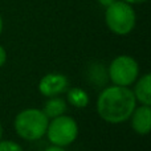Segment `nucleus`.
Returning <instances> with one entry per match:
<instances>
[{
  "mask_svg": "<svg viewBox=\"0 0 151 151\" xmlns=\"http://www.w3.org/2000/svg\"><path fill=\"white\" fill-rule=\"evenodd\" d=\"M49 118L41 109L27 107L16 114L13 121L15 131L24 141H39L45 137Z\"/></svg>",
  "mask_w": 151,
  "mask_h": 151,
  "instance_id": "2",
  "label": "nucleus"
},
{
  "mask_svg": "<svg viewBox=\"0 0 151 151\" xmlns=\"http://www.w3.org/2000/svg\"><path fill=\"white\" fill-rule=\"evenodd\" d=\"M0 151H24L23 146L15 141L0 139Z\"/></svg>",
  "mask_w": 151,
  "mask_h": 151,
  "instance_id": "12",
  "label": "nucleus"
},
{
  "mask_svg": "<svg viewBox=\"0 0 151 151\" xmlns=\"http://www.w3.org/2000/svg\"><path fill=\"white\" fill-rule=\"evenodd\" d=\"M129 119H130L133 130L138 135H149L151 130V106L149 105L135 106Z\"/></svg>",
  "mask_w": 151,
  "mask_h": 151,
  "instance_id": "7",
  "label": "nucleus"
},
{
  "mask_svg": "<svg viewBox=\"0 0 151 151\" xmlns=\"http://www.w3.org/2000/svg\"><path fill=\"white\" fill-rule=\"evenodd\" d=\"M66 102L73 107L82 109L89 105V94L82 88H72L66 90Z\"/></svg>",
  "mask_w": 151,
  "mask_h": 151,
  "instance_id": "10",
  "label": "nucleus"
},
{
  "mask_svg": "<svg viewBox=\"0 0 151 151\" xmlns=\"http://www.w3.org/2000/svg\"><path fill=\"white\" fill-rule=\"evenodd\" d=\"M89 77H90V82L97 86L104 85L107 81V70L102 64H94L90 66L89 70Z\"/></svg>",
  "mask_w": 151,
  "mask_h": 151,
  "instance_id": "11",
  "label": "nucleus"
},
{
  "mask_svg": "<svg viewBox=\"0 0 151 151\" xmlns=\"http://www.w3.org/2000/svg\"><path fill=\"white\" fill-rule=\"evenodd\" d=\"M5 61H7V52H5L4 47L0 45V68L5 64Z\"/></svg>",
  "mask_w": 151,
  "mask_h": 151,
  "instance_id": "13",
  "label": "nucleus"
},
{
  "mask_svg": "<svg viewBox=\"0 0 151 151\" xmlns=\"http://www.w3.org/2000/svg\"><path fill=\"white\" fill-rule=\"evenodd\" d=\"M107 77L113 85L130 88L139 77V64L129 55L114 57L107 68Z\"/></svg>",
  "mask_w": 151,
  "mask_h": 151,
  "instance_id": "5",
  "label": "nucleus"
},
{
  "mask_svg": "<svg viewBox=\"0 0 151 151\" xmlns=\"http://www.w3.org/2000/svg\"><path fill=\"white\" fill-rule=\"evenodd\" d=\"M45 135L52 145L68 147L78 137V123L70 115H58L49 119Z\"/></svg>",
  "mask_w": 151,
  "mask_h": 151,
  "instance_id": "4",
  "label": "nucleus"
},
{
  "mask_svg": "<svg viewBox=\"0 0 151 151\" xmlns=\"http://www.w3.org/2000/svg\"><path fill=\"white\" fill-rule=\"evenodd\" d=\"M3 27H4V23H3V17H1V15H0V35H1V32H3Z\"/></svg>",
  "mask_w": 151,
  "mask_h": 151,
  "instance_id": "17",
  "label": "nucleus"
},
{
  "mask_svg": "<svg viewBox=\"0 0 151 151\" xmlns=\"http://www.w3.org/2000/svg\"><path fill=\"white\" fill-rule=\"evenodd\" d=\"M105 24L110 32L118 36H126L137 24V15L133 5L122 0H115L105 8Z\"/></svg>",
  "mask_w": 151,
  "mask_h": 151,
  "instance_id": "3",
  "label": "nucleus"
},
{
  "mask_svg": "<svg viewBox=\"0 0 151 151\" xmlns=\"http://www.w3.org/2000/svg\"><path fill=\"white\" fill-rule=\"evenodd\" d=\"M134 85V97L141 105L151 106V74L146 73L137 78Z\"/></svg>",
  "mask_w": 151,
  "mask_h": 151,
  "instance_id": "8",
  "label": "nucleus"
},
{
  "mask_svg": "<svg viewBox=\"0 0 151 151\" xmlns=\"http://www.w3.org/2000/svg\"><path fill=\"white\" fill-rule=\"evenodd\" d=\"M69 88V81L65 74L61 73H48L41 77L39 82V91L41 96L55 97L65 93Z\"/></svg>",
  "mask_w": 151,
  "mask_h": 151,
  "instance_id": "6",
  "label": "nucleus"
},
{
  "mask_svg": "<svg viewBox=\"0 0 151 151\" xmlns=\"http://www.w3.org/2000/svg\"><path fill=\"white\" fill-rule=\"evenodd\" d=\"M122 1H126L129 4L134 5V4H142V3H146L147 0H122Z\"/></svg>",
  "mask_w": 151,
  "mask_h": 151,
  "instance_id": "16",
  "label": "nucleus"
},
{
  "mask_svg": "<svg viewBox=\"0 0 151 151\" xmlns=\"http://www.w3.org/2000/svg\"><path fill=\"white\" fill-rule=\"evenodd\" d=\"M44 151H66L65 147H61V146H56V145H50L49 147H47Z\"/></svg>",
  "mask_w": 151,
  "mask_h": 151,
  "instance_id": "14",
  "label": "nucleus"
},
{
  "mask_svg": "<svg viewBox=\"0 0 151 151\" xmlns=\"http://www.w3.org/2000/svg\"><path fill=\"white\" fill-rule=\"evenodd\" d=\"M97 1H98L99 4L102 5V7H105V8H106V7H109L110 4H113V3H114L115 0H97Z\"/></svg>",
  "mask_w": 151,
  "mask_h": 151,
  "instance_id": "15",
  "label": "nucleus"
},
{
  "mask_svg": "<svg viewBox=\"0 0 151 151\" xmlns=\"http://www.w3.org/2000/svg\"><path fill=\"white\" fill-rule=\"evenodd\" d=\"M96 106L98 115L105 122L118 125L129 121L137 106V99L130 88L111 85L101 90Z\"/></svg>",
  "mask_w": 151,
  "mask_h": 151,
  "instance_id": "1",
  "label": "nucleus"
},
{
  "mask_svg": "<svg viewBox=\"0 0 151 151\" xmlns=\"http://www.w3.org/2000/svg\"><path fill=\"white\" fill-rule=\"evenodd\" d=\"M66 109H68L66 99L61 98L58 96H55V97H49L48 98V101L44 104V107L41 110L45 113V115L49 119H52V118H56L58 115L65 114Z\"/></svg>",
  "mask_w": 151,
  "mask_h": 151,
  "instance_id": "9",
  "label": "nucleus"
},
{
  "mask_svg": "<svg viewBox=\"0 0 151 151\" xmlns=\"http://www.w3.org/2000/svg\"><path fill=\"white\" fill-rule=\"evenodd\" d=\"M3 138V126H1V122H0V139Z\"/></svg>",
  "mask_w": 151,
  "mask_h": 151,
  "instance_id": "18",
  "label": "nucleus"
}]
</instances>
